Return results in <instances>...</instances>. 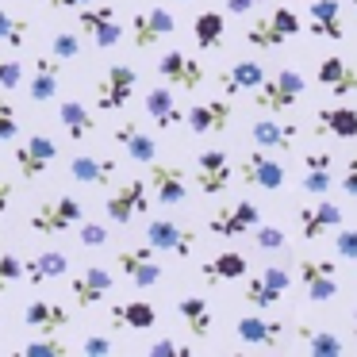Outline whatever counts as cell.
I'll return each mask as SVG.
<instances>
[{
  "label": "cell",
  "mask_w": 357,
  "mask_h": 357,
  "mask_svg": "<svg viewBox=\"0 0 357 357\" xmlns=\"http://www.w3.org/2000/svg\"><path fill=\"white\" fill-rule=\"evenodd\" d=\"M307 81H303L300 70H280L277 77H265L261 85L254 89V108L265 112V116H280V112H292L296 100L303 96Z\"/></svg>",
  "instance_id": "obj_1"
},
{
  "label": "cell",
  "mask_w": 357,
  "mask_h": 357,
  "mask_svg": "<svg viewBox=\"0 0 357 357\" xmlns=\"http://www.w3.org/2000/svg\"><path fill=\"white\" fill-rule=\"evenodd\" d=\"M77 27H81V35H89L100 50H112L123 39V27H119L112 4H85V8H77Z\"/></svg>",
  "instance_id": "obj_2"
},
{
  "label": "cell",
  "mask_w": 357,
  "mask_h": 357,
  "mask_svg": "<svg viewBox=\"0 0 357 357\" xmlns=\"http://www.w3.org/2000/svg\"><path fill=\"white\" fill-rule=\"evenodd\" d=\"M135 85H139V73L131 66H112L108 73L96 85V108L100 112H123L135 96Z\"/></svg>",
  "instance_id": "obj_3"
},
{
  "label": "cell",
  "mask_w": 357,
  "mask_h": 357,
  "mask_svg": "<svg viewBox=\"0 0 357 357\" xmlns=\"http://www.w3.org/2000/svg\"><path fill=\"white\" fill-rule=\"evenodd\" d=\"M54 158H58V142L50 139V135H31V139L16 142V150H12V162H16V169L24 173L27 181L47 173L50 165H54Z\"/></svg>",
  "instance_id": "obj_4"
},
{
  "label": "cell",
  "mask_w": 357,
  "mask_h": 357,
  "mask_svg": "<svg viewBox=\"0 0 357 357\" xmlns=\"http://www.w3.org/2000/svg\"><path fill=\"white\" fill-rule=\"evenodd\" d=\"M81 219H85L81 204L73 200V196H58V200L43 204V208L31 215V231H39V234H66V231H73Z\"/></svg>",
  "instance_id": "obj_5"
},
{
  "label": "cell",
  "mask_w": 357,
  "mask_h": 357,
  "mask_svg": "<svg viewBox=\"0 0 357 357\" xmlns=\"http://www.w3.org/2000/svg\"><path fill=\"white\" fill-rule=\"evenodd\" d=\"M104 211H108V219L116 227H127L135 215L150 211V185H146V181H127V185H119L116 192L108 196Z\"/></svg>",
  "instance_id": "obj_6"
},
{
  "label": "cell",
  "mask_w": 357,
  "mask_h": 357,
  "mask_svg": "<svg viewBox=\"0 0 357 357\" xmlns=\"http://www.w3.org/2000/svg\"><path fill=\"white\" fill-rule=\"evenodd\" d=\"M158 77L165 81L169 89H185V93H192V89L204 85V66L196 62V58H188L185 50H165L162 58H158Z\"/></svg>",
  "instance_id": "obj_7"
},
{
  "label": "cell",
  "mask_w": 357,
  "mask_h": 357,
  "mask_svg": "<svg viewBox=\"0 0 357 357\" xmlns=\"http://www.w3.org/2000/svg\"><path fill=\"white\" fill-rule=\"evenodd\" d=\"M231 177H234V169H231V158H227V150L211 146V150H200V154H196V188H200L204 196L227 192Z\"/></svg>",
  "instance_id": "obj_8"
},
{
  "label": "cell",
  "mask_w": 357,
  "mask_h": 357,
  "mask_svg": "<svg viewBox=\"0 0 357 357\" xmlns=\"http://www.w3.org/2000/svg\"><path fill=\"white\" fill-rule=\"evenodd\" d=\"M146 246L162 250V254H173V257H192L196 234L188 231V227L173 223V219H150V227H146Z\"/></svg>",
  "instance_id": "obj_9"
},
{
  "label": "cell",
  "mask_w": 357,
  "mask_h": 357,
  "mask_svg": "<svg viewBox=\"0 0 357 357\" xmlns=\"http://www.w3.org/2000/svg\"><path fill=\"white\" fill-rule=\"evenodd\" d=\"M257 223H261V215H257V204L238 200V204H227V208H219L215 215L208 219V231L219 234V238H238V234H250Z\"/></svg>",
  "instance_id": "obj_10"
},
{
  "label": "cell",
  "mask_w": 357,
  "mask_h": 357,
  "mask_svg": "<svg viewBox=\"0 0 357 357\" xmlns=\"http://www.w3.org/2000/svg\"><path fill=\"white\" fill-rule=\"evenodd\" d=\"M116 265L135 288H154L162 280V265L154 261V246H139V250H119L116 254Z\"/></svg>",
  "instance_id": "obj_11"
},
{
  "label": "cell",
  "mask_w": 357,
  "mask_h": 357,
  "mask_svg": "<svg viewBox=\"0 0 357 357\" xmlns=\"http://www.w3.org/2000/svg\"><path fill=\"white\" fill-rule=\"evenodd\" d=\"M338 265L326 261V257H303L300 261V280L307 288V300L311 303H326L338 296V277H334Z\"/></svg>",
  "instance_id": "obj_12"
},
{
  "label": "cell",
  "mask_w": 357,
  "mask_h": 357,
  "mask_svg": "<svg viewBox=\"0 0 357 357\" xmlns=\"http://www.w3.org/2000/svg\"><path fill=\"white\" fill-rule=\"evenodd\" d=\"M242 181L246 185H254V188H265V192H273V188H280L284 185V165L280 162H273L269 158V150H250L246 158H242Z\"/></svg>",
  "instance_id": "obj_13"
},
{
  "label": "cell",
  "mask_w": 357,
  "mask_h": 357,
  "mask_svg": "<svg viewBox=\"0 0 357 357\" xmlns=\"http://www.w3.org/2000/svg\"><path fill=\"white\" fill-rule=\"evenodd\" d=\"M173 31H177V20H173V12H165V8H146V12H139V16H135L131 39H135V47H139V50H150V47H158V43H162L165 35H173Z\"/></svg>",
  "instance_id": "obj_14"
},
{
  "label": "cell",
  "mask_w": 357,
  "mask_h": 357,
  "mask_svg": "<svg viewBox=\"0 0 357 357\" xmlns=\"http://www.w3.org/2000/svg\"><path fill=\"white\" fill-rule=\"evenodd\" d=\"M150 192H154L158 204H185L188 196V181L181 165H162V162H150Z\"/></svg>",
  "instance_id": "obj_15"
},
{
  "label": "cell",
  "mask_w": 357,
  "mask_h": 357,
  "mask_svg": "<svg viewBox=\"0 0 357 357\" xmlns=\"http://www.w3.org/2000/svg\"><path fill=\"white\" fill-rule=\"evenodd\" d=\"M108 292H112V273L104 265H85L81 273H73V303L77 307H96Z\"/></svg>",
  "instance_id": "obj_16"
},
{
  "label": "cell",
  "mask_w": 357,
  "mask_h": 357,
  "mask_svg": "<svg viewBox=\"0 0 357 357\" xmlns=\"http://www.w3.org/2000/svg\"><path fill=\"white\" fill-rule=\"evenodd\" d=\"M307 31L315 35V39H331V43L346 39V27H342V4H338V0H311V8H307Z\"/></svg>",
  "instance_id": "obj_17"
},
{
  "label": "cell",
  "mask_w": 357,
  "mask_h": 357,
  "mask_svg": "<svg viewBox=\"0 0 357 357\" xmlns=\"http://www.w3.org/2000/svg\"><path fill=\"white\" fill-rule=\"evenodd\" d=\"M296 135H300V127L292 119H280V116H261L250 127V139L261 150H288L296 142Z\"/></svg>",
  "instance_id": "obj_18"
},
{
  "label": "cell",
  "mask_w": 357,
  "mask_h": 357,
  "mask_svg": "<svg viewBox=\"0 0 357 357\" xmlns=\"http://www.w3.org/2000/svg\"><path fill=\"white\" fill-rule=\"evenodd\" d=\"M24 323L31 326V331H39V334H58V331H66L70 326V307H62V303H54V300H31L24 307Z\"/></svg>",
  "instance_id": "obj_19"
},
{
  "label": "cell",
  "mask_w": 357,
  "mask_h": 357,
  "mask_svg": "<svg viewBox=\"0 0 357 357\" xmlns=\"http://www.w3.org/2000/svg\"><path fill=\"white\" fill-rule=\"evenodd\" d=\"M334 227H342V208L331 204L326 196H319V204L300 208V234L307 242L319 238V234H326V231H334Z\"/></svg>",
  "instance_id": "obj_20"
},
{
  "label": "cell",
  "mask_w": 357,
  "mask_h": 357,
  "mask_svg": "<svg viewBox=\"0 0 357 357\" xmlns=\"http://www.w3.org/2000/svg\"><path fill=\"white\" fill-rule=\"evenodd\" d=\"M265 81V66L254 62V58H242V62H234L231 70L219 73V85H223L227 96H242V93H254L257 85Z\"/></svg>",
  "instance_id": "obj_21"
},
{
  "label": "cell",
  "mask_w": 357,
  "mask_h": 357,
  "mask_svg": "<svg viewBox=\"0 0 357 357\" xmlns=\"http://www.w3.org/2000/svg\"><path fill=\"white\" fill-rule=\"evenodd\" d=\"M185 123L192 127L196 135H219V131H227V123H231V104L227 100L196 104V108L185 112Z\"/></svg>",
  "instance_id": "obj_22"
},
{
  "label": "cell",
  "mask_w": 357,
  "mask_h": 357,
  "mask_svg": "<svg viewBox=\"0 0 357 357\" xmlns=\"http://www.w3.org/2000/svg\"><path fill=\"white\" fill-rule=\"evenodd\" d=\"M334 188V158L326 150H311L303 158V192L326 196Z\"/></svg>",
  "instance_id": "obj_23"
},
{
  "label": "cell",
  "mask_w": 357,
  "mask_h": 357,
  "mask_svg": "<svg viewBox=\"0 0 357 357\" xmlns=\"http://www.w3.org/2000/svg\"><path fill=\"white\" fill-rule=\"evenodd\" d=\"M319 85H326L334 96H349V93H357V70L346 58L331 54L319 62Z\"/></svg>",
  "instance_id": "obj_24"
},
{
  "label": "cell",
  "mask_w": 357,
  "mask_h": 357,
  "mask_svg": "<svg viewBox=\"0 0 357 357\" xmlns=\"http://www.w3.org/2000/svg\"><path fill=\"white\" fill-rule=\"evenodd\" d=\"M58 77H62V58H54V54H39V62H35V77H31V85H27L31 100H35V104L54 100V93H58Z\"/></svg>",
  "instance_id": "obj_25"
},
{
  "label": "cell",
  "mask_w": 357,
  "mask_h": 357,
  "mask_svg": "<svg viewBox=\"0 0 357 357\" xmlns=\"http://www.w3.org/2000/svg\"><path fill=\"white\" fill-rule=\"evenodd\" d=\"M234 331H238V338L250 342V346H280L284 323H277V319H261V315H242L238 323H234Z\"/></svg>",
  "instance_id": "obj_26"
},
{
  "label": "cell",
  "mask_w": 357,
  "mask_h": 357,
  "mask_svg": "<svg viewBox=\"0 0 357 357\" xmlns=\"http://www.w3.org/2000/svg\"><path fill=\"white\" fill-rule=\"evenodd\" d=\"M315 135H334V139H357V108H319Z\"/></svg>",
  "instance_id": "obj_27"
},
{
  "label": "cell",
  "mask_w": 357,
  "mask_h": 357,
  "mask_svg": "<svg viewBox=\"0 0 357 357\" xmlns=\"http://www.w3.org/2000/svg\"><path fill=\"white\" fill-rule=\"evenodd\" d=\"M70 273V257L62 254V250H47V254H35L24 261V280H31V284H43V280H58Z\"/></svg>",
  "instance_id": "obj_28"
},
{
  "label": "cell",
  "mask_w": 357,
  "mask_h": 357,
  "mask_svg": "<svg viewBox=\"0 0 357 357\" xmlns=\"http://www.w3.org/2000/svg\"><path fill=\"white\" fill-rule=\"evenodd\" d=\"M154 323H158L154 303H146V300L112 303V326H123V331H150Z\"/></svg>",
  "instance_id": "obj_29"
},
{
  "label": "cell",
  "mask_w": 357,
  "mask_h": 357,
  "mask_svg": "<svg viewBox=\"0 0 357 357\" xmlns=\"http://www.w3.org/2000/svg\"><path fill=\"white\" fill-rule=\"evenodd\" d=\"M146 112H150V119H154L158 127H177V123H185V112L177 108V100H173V89L169 85H154L146 93Z\"/></svg>",
  "instance_id": "obj_30"
},
{
  "label": "cell",
  "mask_w": 357,
  "mask_h": 357,
  "mask_svg": "<svg viewBox=\"0 0 357 357\" xmlns=\"http://www.w3.org/2000/svg\"><path fill=\"white\" fill-rule=\"evenodd\" d=\"M116 173V158H93V154H77L70 158V177L81 185H108Z\"/></svg>",
  "instance_id": "obj_31"
},
{
  "label": "cell",
  "mask_w": 357,
  "mask_h": 357,
  "mask_svg": "<svg viewBox=\"0 0 357 357\" xmlns=\"http://www.w3.org/2000/svg\"><path fill=\"white\" fill-rule=\"evenodd\" d=\"M192 35H196V47L200 50H219L227 39V16L223 12H200L192 24Z\"/></svg>",
  "instance_id": "obj_32"
},
{
  "label": "cell",
  "mask_w": 357,
  "mask_h": 357,
  "mask_svg": "<svg viewBox=\"0 0 357 357\" xmlns=\"http://www.w3.org/2000/svg\"><path fill=\"white\" fill-rule=\"evenodd\" d=\"M177 315L185 319V326L196 334V338H208L211 334V307L204 296H181L177 300Z\"/></svg>",
  "instance_id": "obj_33"
},
{
  "label": "cell",
  "mask_w": 357,
  "mask_h": 357,
  "mask_svg": "<svg viewBox=\"0 0 357 357\" xmlns=\"http://www.w3.org/2000/svg\"><path fill=\"white\" fill-rule=\"evenodd\" d=\"M58 119H62L66 135H70L73 142L89 139V135L96 131V116H93V112L85 108V104H77V100H66L62 108H58Z\"/></svg>",
  "instance_id": "obj_34"
},
{
  "label": "cell",
  "mask_w": 357,
  "mask_h": 357,
  "mask_svg": "<svg viewBox=\"0 0 357 357\" xmlns=\"http://www.w3.org/2000/svg\"><path fill=\"white\" fill-rule=\"evenodd\" d=\"M246 257L242 254H234V250H227V254H219V257H211L208 265H204V280H208V284H219V280H242L246 277Z\"/></svg>",
  "instance_id": "obj_35"
},
{
  "label": "cell",
  "mask_w": 357,
  "mask_h": 357,
  "mask_svg": "<svg viewBox=\"0 0 357 357\" xmlns=\"http://www.w3.org/2000/svg\"><path fill=\"white\" fill-rule=\"evenodd\" d=\"M116 139L123 142L127 154H131V162H139V165H150V162L158 158V142L150 139V135H142L135 123H123V127L116 131Z\"/></svg>",
  "instance_id": "obj_36"
},
{
  "label": "cell",
  "mask_w": 357,
  "mask_h": 357,
  "mask_svg": "<svg viewBox=\"0 0 357 357\" xmlns=\"http://www.w3.org/2000/svg\"><path fill=\"white\" fill-rule=\"evenodd\" d=\"M300 342L307 346V354H315V357L346 354V342H342L338 334H331V331H311V326H300Z\"/></svg>",
  "instance_id": "obj_37"
},
{
  "label": "cell",
  "mask_w": 357,
  "mask_h": 357,
  "mask_svg": "<svg viewBox=\"0 0 357 357\" xmlns=\"http://www.w3.org/2000/svg\"><path fill=\"white\" fill-rule=\"evenodd\" d=\"M246 43H250V47H257V50H277V47H284V43H288V35L273 24V16H265V20H254V24H250Z\"/></svg>",
  "instance_id": "obj_38"
},
{
  "label": "cell",
  "mask_w": 357,
  "mask_h": 357,
  "mask_svg": "<svg viewBox=\"0 0 357 357\" xmlns=\"http://www.w3.org/2000/svg\"><path fill=\"white\" fill-rule=\"evenodd\" d=\"M280 296L284 292H277V288L269 284V280L257 273V277H250L246 284H242V300L250 303V307H257V311H265V307H273V303H280Z\"/></svg>",
  "instance_id": "obj_39"
},
{
  "label": "cell",
  "mask_w": 357,
  "mask_h": 357,
  "mask_svg": "<svg viewBox=\"0 0 357 357\" xmlns=\"http://www.w3.org/2000/svg\"><path fill=\"white\" fill-rule=\"evenodd\" d=\"M27 35H31V24L20 16H12V12L0 8V43H8V47H24Z\"/></svg>",
  "instance_id": "obj_40"
},
{
  "label": "cell",
  "mask_w": 357,
  "mask_h": 357,
  "mask_svg": "<svg viewBox=\"0 0 357 357\" xmlns=\"http://www.w3.org/2000/svg\"><path fill=\"white\" fill-rule=\"evenodd\" d=\"M24 354H31V357H62V354H70V342L54 338V334H43V338L27 342Z\"/></svg>",
  "instance_id": "obj_41"
},
{
  "label": "cell",
  "mask_w": 357,
  "mask_h": 357,
  "mask_svg": "<svg viewBox=\"0 0 357 357\" xmlns=\"http://www.w3.org/2000/svg\"><path fill=\"white\" fill-rule=\"evenodd\" d=\"M50 54L62 58V62L77 58V54H81V35H73V31H58L54 39H50Z\"/></svg>",
  "instance_id": "obj_42"
},
{
  "label": "cell",
  "mask_w": 357,
  "mask_h": 357,
  "mask_svg": "<svg viewBox=\"0 0 357 357\" xmlns=\"http://www.w3.org/2000/svg\"><path fill=\"white\" fill-rule=\"evenodd\" d=\"M254 242H257V250H284V231L280 227H269V223H257L254 231Z\"/></svg>",
  "instance_id": "obj_43"
},
{
  "label": "cell",
  "mask_w": 357,
  "mask_h": 357,
  "mask_svg": "<svg viewBox=\"0 0 357 357\" xmlns=\"http://www.w3.org/2000/svg\"><path fill=\"white\" fill-rule=\"evenodd\" d=\"M20 277H24V257L0 254V292H4V288H12Z\"/></svg>",
  "instance_id": "obj_44"
},
{
  "label": "cell",
  "mask_w": 357,
  "mask_h": 357,
  "mask_svg": "<svg viewBox=\"0 0 357 357\" xmlns=\"http://www.w3.org/2000/svg\"><path fill=\"white\" fill-rule=\"evenodd\" d=\"M20 131V119H16V108H12L8 96H0V142H12Z\"/></svg>",
  "instance_id": "obj_45"
},
{
  "label": "cell",
  "mask_w": 357,
  "mask_h": 357,
  "mask_svg": "<svg viewBox=\"0 0 357 357\" xmlns=\"http://www.w3.org/2000/svg\"><path fill=\"white\" fill-rule=\"evenodd\" d=\"M20 85H24V66H20L16 58H0V89L16 93Z\"/></svg>",
  "instance_id": "obj_46"
},
{
  "label": "cell",
  "mask_w": 357,
  "mask_h": 357,
  "mask_svg": "<svg viewBox=\"0 0 357 357\" xmlns=\"http://www.w3.org/2000/svg\"><path fill=\"white\" fill-rule=\"evenodd\" d=\"M273 24H277V27H280V31H284V35H288V39H296V35H300V31H303V20H300V16H296V12H292V8H273Z\"/></svg>",
  "instance_id": "obj_47"
},
{
  "label": "cell",
  "mask_w": 357,
  "mask_h": 357,
  "mask_svg": "<svg viewBox=\"0 0 357 357\" xmlns=\"http://www.w3.org/2000/svg\"><path fill=\"white\" fill-rule=\"evenodd\" d=\"M334 254L346 257V261H357V231L354 227H346V231L334 234Z\"/></svg>",
  "instance_id": "obj_48"
},
{
  "label": "cell",
  "mask_w": 357,
  "mask_h": 357,
  "mask_svg": "<svg viewBox=\"0 0 357 357\" xmlns=\"http://www.w3.org/2000/svg\"><path fill=\"white\" fill-rule=\"evenodd\" d=\"M81 227V246H104V242H108V231H104L100 223H77Z\"/></svg>",
  "instance_id": "obj_49"
},
{
  "label": "cell",
  "mask_w": 357,
  "mask_h": 357,
  "mask_svg": "<svg viewBox=\"0 0 357 357\" xmlns=\"http://www.w3.org/2000/svg\"><path fill=\"white\" fill-rule=\"evenodd\" d=\"M338 188H342L346 196H354V200H357V150L349 154V162H346V173L338 177Z\"/></svg>",
  "instance_id": "obj_50"
},
{
  "label": "cell",
  "mask_w": 357,
  "mask_h": 357,
  "mask_svg": "<svg viewBox=\"0 0 357 357\" xmlns=\"http://www.w3.org/2000/svg\"><path fill=\"white\" fill-rule=\"evenodd\" d=\"M150 354L154 357H188V346H181V342H173V338H158L154 346H150Z\"/></svg>",
  "instance_id": "obj_51"
},
{
  "label": "cell",
  "mask_w": 357,
  "mask_h": 357,
  "mask_svg": "<svg viewBox=\"0 0 357 357\" xmlns=\"http://www.w3.org/2000/svg\"><path fill=\"white\" fill-rule=\"evenodd\" d=\"M261 277L269 280L277 292H288V284H292V277H288V269H280V265H265L261 269Z\"/></svg>",
  "instance_id": "obj_52"
},
{
  "label": "cell",
  "mask_w": 357,
  "mask_h": 357,
  "mask_svg": "<svg viewBox=\"0 0 357 357\" xmlns=\"http://www.w3.org/2000/svg\"><path fill=\"white\" fill-rule=\"evenodd\" d=\"M112 338H104V334H93V338H85L81 342V354H93V357H104V354H112Z\"/></svg>",
  "instance_id": "obj_53"
},
{
  "label": "cell",
  "mask_w": 357,
  "mask_h": 357,
  "mask_svg": "<svg viewBox=\"0 0 357 357\" xmlns=\"http://www.w3.org/2000/svg\"><path fill=\"white\" fill-rule=\"evenodd\" d=\"M261 4H269V0H227V12L231 16H246V12L261 8Z\"/></svg>",
  "instance_id": "obj_54"
},
{
  "label": "cell",
  "mask_w": 357,
  "mask_h": 357,
  "mask_svg": "<svg viewBox=\"0 0 357 357\" xmlns=\"http://www.w3.org/2000/svg\"><path fill=\"white\" fill-rule=\"evenodd\" d=\"M47 4H50L54 12H77V8H85L89 0H47Z\"/></svg>",
  "instance_id": "obj_55"
},
{
  "label": "cell",
  "mask_w": 357,
  "mask_h": 357,
  "mask_svg": "<svg viewBox=\"0 0 357 357\" xmlns=\"http://www.w3.org/2000/svg\"><path fill=\"white\" fill-rule=\"evenodd\" d=\"M8 204H12V181H8V177H0V215L8 211Z\"/></svg>",
  "instance_id": "obj_56"
},
{
  "label": "cell",
  "mask_w": 357,
  "mask_h": 357,
  "mask_svg": "<svg viewBox=\"0 0 357 357\" xmlns=\"http://www.w3.org/2000/svg\"><path fill=\"white\" fill-rule=\"evenodd\" d=\"M354 334H357V311H354Z\"/></svg>",
  "instance_id": "obj_57"
},
{
  "label": "cell",
  "mask_w": 357,
  "mask_h": 357,
  "mask_svg": "<svg viewBox=\"0 0 357 357\" xmlns=\"http://www.w3.org/2000/svg\"><path fill=\"white\" fill-rule=\"evenodd\" d=\"M349 4H354V12H357V0H349Z\"/></svg>",
  "instance_id": "obj_58"
}]
</instances>
